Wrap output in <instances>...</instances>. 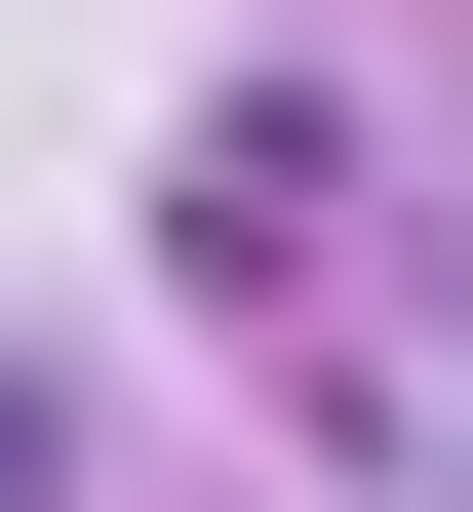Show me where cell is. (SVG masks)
Wrapping results in <instances>:
<instances>
[{
    "mask_svg": "<svg viewBox=\"0 0 473 512\" xmlns=\"http://www.w3.org/2000/svg\"><path fill=\"white\" fill-rule=\"evenodd\" d=\"M158 237H198V316H316V276H355V119H198Z\"/></svg>",
    "mask_w": 473,
    "mask_h": 512,
    "instance_id": "6da1fadb",
    "label": "cell"
}]
</instances>
